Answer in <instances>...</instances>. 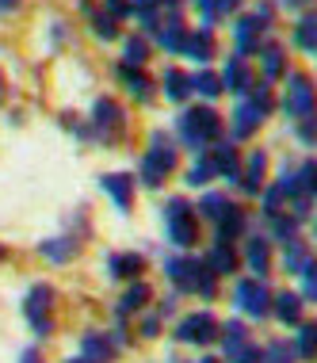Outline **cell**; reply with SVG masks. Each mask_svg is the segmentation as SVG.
<instances>
[{"label": "cell", "instance_id": "obj_1", "mask_svg": "<svg viewBox=\"0 0 317 363\" xmlns=\"http://www.w3.org/2000/svg\"><path fill=\"white\" fill-rule=\"evenodd\" d=\"M180 138L191 145V150H206L222 138V119H218L214 107H187L180 115Z\"/></svg>", "mask_w": 317, "mask_h": 363}, {"label": "cell", "instance_id": "obj_2", "mask_svg": "<svg viewBox=\"0 0 317 363\" xmlns=\"http://www.w3.org/2000/svg\"><path fill=\"white\" fill-rule=\"evenodd\" d=\"M168 279H172L180 291H187V294H203V298L214 294V272L206 268L203 260H195V257L168 260Z\"/></svg>", "mask_w": 317, "mask_h": 363}, {"label": "cell", "instance_id": "obj_3", "mask_svg": "<svg viewBox=\"0 0 317 363\" xmlns=\"http://www.w3.org/2000/svg\"><path fill=\"white\" fill-rule=\"evenodd\" d=\"M176 169V150H172V138L161 130H153L150 138V150H145L142 157V180L150 184V188H157V184H165V176Z\"/></svg>", "mask_w": 317, "mask_h": 363}, {"label": "cell", "instance_id": "obj_4", "mask_svg": "<svg viewBox=\"0 0 317 363\" xmlns=\"http://www.w3.org/2000/svg\"><path fill=\"white\" fill-rule=\"evenodd\" d=\"M23 313L35 325L38 337H46V333L54 329V287H46V283L31 287V294H27V302H23Z\"/></svg>", "mask_w": 317, "mask_h": 363}, {"label": "cell", "instance_id": "obj_5", "mask_svg": "<svg viewBox=\"0 0 317 363\" xmlns=\"http://www.w3.org/2000/svg\"><path fill=\"white\" fill-rule=\"evenodd\" d=\"M165 222H168V238H172V245H195L199 241V225H195V214L191 207H187L184 199H172L165 211Z\"/></svg>", "mask_w": 317, "mask_h": 363}, {"label": "cell", "instance_id": "obj_6", "mask_svg": "<svg viewBox=\"0 0 317 363\" xmlns=\"http://www.w3.org/2000/svg\"><path fill=\"white\" fill-rule=\"evenodd\" d=\"M222 333V325H218L214 313H191V318L180 321V329H176V337L184 340V345H211V340Z\"/></svg>", "mask_w": 317, "mask_h": 363}, {"label": "cell", "instance_id": "obj_7", "mask_svg": "<svg viewBox=\"0 0 317 363\" xmlns=\"http://www.w3.org/2000/svg\"><path fill=\"white\" fill-rule=\"evenodd\" d=\"M287 115H294V119H306V115H313V84L306 73H291V81H287Z\"/></svg>", "mask_w": 317, "mask_h": 363}, {"label": "cell", "instance_id": "obj_8", "mask_svg": "<svg viewBox=\"0 0 317 363\" xmlns=\"http://www.w3.org/2000/svg\"><path fill=\"white\" fill-rule=\"evenodd\" d=\"M237 306L252 318H264L267 306H272V294H267L264 279H241L237 283Z\"/></svg>", "mask_w": 317, "mask_h": 363}, {"label": "cell", "instance_id": "obj_9", "mask_svg": "<svg viewBox=\"0 0 317 363\" xmlns=\"http://www.w3.org/2000/svg\"><path fill=\"white\" fill-rule=\"evenodd\" d=\"M260 352L249 345V333H245L241 321H230L226 325V363H256Z\"/></svg>", "mask_w": 317, "mask_h": 363}, {"label": "cell", "instance_id": "obj_10", "mask_svg": "<svg viewBox=\"0 0 317 363\" xmlns=\"http://www.w3.org/2000/svg\"><path fill=\"white\" fill-rule=\"evenodd\" d=\"M92 115H96V126H100V134H104L107 142L123 134V123H126V115H123V107H118L115 100H107V96H104V100H96Z\"/></svg>", "mask_w": 317, "mask_h": 363}, {"label": "cell", "instance_id": "obj_11", "mask_svg": "<svg viewBox=\"0 0 317 363\" xmlns=\"http://www.w3.org/2000/svg\"><path fill=\"white\" fill-rule=\"evenodd\" d=\"M264 123V111L256 104L249 100H241L237 104V111H233V138H249V134H256V126Z\"/></svg>", "mask_w": 317, "mask_h": 363}, {"label": "cell", "instance_id": "obj_12", "mask_svg": "<svg viewBox=\"0 0 317 363\" xmlns=\"http://www.w3.org/2000/svg\"><path fill=\"white\" fill-rule=\"evenodd\" d=\"M115 356V340L104 337V333H88L84 345H81V359L84 363H107Z\"/></svg>", "mask_w": 317, "mask_h": 363}, {"label": "cell", "instance_id": "obj_13", "mask_svg": "<svg viewBox=\"0 0 317 363\" xmlns=\"http://www.w3.org/2000/svg\"><path fill=\"white\" fill-rule=\"evenodd\" d=\"M104 191L107 195H111V199H115V207L118 211H126V207H130V195H134V180H130V176H126V172H111V176H104Z\"/></svg>", "mask_w": 317, "mask_h": 363}, {"label": "cell", "instance_id": "obj_14", "mask_svg": "<svg viewBox=\"0 0 317 363\" xmlns=\"http://www.w3.org/2000/svg\"><path fill=\"white\" fill-rule=\"evenodd\" d=\"M264 172H267V157L256 150L249 161H245V172H237V180H241L245 191H260L264 188Z\"/></svg>", "mask_w": 317, "mask_h": 363}, {"label": "cell", "instance_id": "obj_15", "mask_svg": "<svg viewBox=\"0 0 317 363\" xmlns=\"http://www.w3.org/2000/svg\"><path fill=\"white\" fill-rule=\"evenodd\" d=\"M267 313H275L283 325H294V321L302 318V298H299V294H287V291H283V294H275V298H272Z\"/></svg>", "mask_w": 317, "mask_h": 363}, {"label": "cell", "instance_id": "obj_16", "mask_svg": "<svg viewBox=\"0 0 317 363\" xmlns=\"http://www.w3.org/2000/svg\"><path fill=\"white\" fill-rule=\"evenodd\" d=\"M233 35H237V54H249V50H256V43H260V19H256V16L237 19Z\"/></svg>", "mask_w": 317, "mask_h": 363}, {"label": "cell", "instance_id": "obj_17", "mask_svg": "<svg viewBox=\"0 0 317 363\" xmlns=\"http://www.w3.org/2000/svg\"><path fill=\"white\" fill-rule=\"evenodd\" d=\"M222 88H230V92H249V88H252V77H249V69H245V57L241 54L230 57L226 77H222Z\"/></svg>", "mask_w": 317, "mask_h": 363}, {"label": "cell", "instance_id": "obj_18", "mask_svg": "<svg viewBox=\"0 0 317 363\" xmlns=\"http://www.w3.org/2000/svg\"><path fill=\"white\" fill-rule=\"evenodd\" d=\"M245 260H249V268L256 272V279L267 276V268H272V249H267L264 238H252L249 249H245Z\"/></svg>", "mask_w": 317, "mask_h": 363}, {"label": "cell", "instance_id": "obj_19", "mask_svg": "<svg viewBox=\"0 0 317 363\" xmlns=\"http://www.w3.org/2000/svg\"><path fill=\"white\" fill-rule=\"evenodd\" d=\"M203 264L214 272V276H230V272L237 268V257H233V249H230L226 241H218L214 249L206 252V260H203Z\"/></svg>", "mask_w": 317, "mask_h": 363}, {"label": "cell", "instance_id": "obj_20", "mask_svg": "<svg viewBox=\"0 0 317 363\" xmlns=\"http://www.w3.org/2000/svg\"><path fill=\"white\" fill-rule=\"evenodd\" d=\"M287 245V252H283V260H287V272H294V276H302L306 268H310V249H306V241L299 238H291V241H283Z\"/></svg>", "mask_w": 317, "mask_h": 363}, {"label": "cell", "instance_id": "obj_21", "mask_svg": "<svg viewBox=\"0 0 317 363\" xmlns=\"http://www.w3.org/2000/svg\"><path fill=\"white\" fill-rule=\"evenodd\" d=\"M184 50L191 54L195 62H211V57H214V35L206 31V27H203V31H195V35H187L184 38Z\"/></svg>", "mask_w": 317, "mask_h": 363}, {"label": "cell", "instance_id": "obj_22", "mask_svg": "<svg viewBox=\"0 0 317 363\" xmlns=\"http://www.w3.org/2000/svg\"><path fill=\"white\" fill-rule=\"evenodd\" d=\"M184 38H187V31H184L180 16H176V8H172V16L161 23V46L165 50H184Z\"/></svg>", "mask_w": 317, "mask_h": 363}, {"label": "cell", "instance_id": "obj_23", "mask_svg": "<svg viewBox=\"0 0 317 363\" xmlns=\"http://www.w3.org/2000/svg\"><path fill=\"white\" fill-rule=\"evenodd\" d=\"M237 233H245V214H241V211H237L233 203H230V211H226L222 218H218V241H226V245H230V241L237 238Z\"/></svg>", "mask_w": 317, "mask_h": 363}, {"label": "cell", "instance_id": "obj_24", "mask_svg": "<svg viewBox=\"0 0 317 363\" xmlns=\"http://www.w3.org/2000/svg\"><path fill=\"white\" fill-rule=\"evenodd\" d=\"M211 164H214V172L230 176V180H237V172H241V161H237V150H233V145H218L214 157H211Z\"/></svg>", "mask_w": 317, "mask_h": 363}, {"label": "cell", "instance_id": "obj_25", "mask_svg": "<svg viewBox=\"0 0 317 363\" xmlns=\"http://www.w3.org/2000/svg\"><path fill=\"white\" fill-rule=\"evenodd\" d=\"M187 92H191V77L180 73V69H165V96L168 100H187Z\"/></svg>", "mask_w": 317, "mask_h": 363}, {"label": "cell", "instance_id": "obj_26", "mask_svg": "<svg viewBox=\"0 0 317 363\" xmlns=\"http://www.w3.org/2000/svg\"><path fill=\"white\" fill-rule=\"evenodd\" d=\"M138 272H142V257H138V252H118V257H111V276L115 279H134Z\"/></svg>", "mask_w": 317, "mask_h": 363}, {"label": "cell", "instance_id": "obj_27", "mask_svg": "<svg viewBox=\"0 0 317 363\" xmlns=\"http://www.w3.org/2000/svg\"><path fill=\"white\" fill-rule=\"evenodd\" d=\"M294 43H299L306 54L317 50V16H302L299 19V27H294Z\"/></svg>", "mask_w": 317, "mask_h": 363}, {"label": "cell", "instance_id": "obj_28", "mask_svg": "<svg viewBox=\"0 0 317 363\" xmlns=\"http://www.w3.org/2000/svg\"><path fill=\"white\" fill-rule=\"evenodd\" d=\"M118 77H123V84L130 88L138 100H150V77H145L142 69H130V65H123V69H118Z\"/></svg>", "mask_w": 317, "mask_h": 363}, {"label": "cell", "instance_id": "obj_29", "mask_svg": "<svg viewBox=\"0 0 317 363\" xmlns=\"http://www.w3.org/2000/svg\"><path fill=\"white\" fill-rule=\"evenodd\" d=\"M283 73H287V65H283V46L267 43V46H264V77H267V81H279Z\"/></svg>", "mask_w": 317, "mask_h": 363}, {"label": "cell", "instance_id": "obj_30", "mask_svg": "<svg viewBox=\"0 0 317 363\" xmlns=\"http://www.w3.org/2000/svg\"><path fill=\"white\" fill-rule=\"evenodd\" d=\"M191 88H195L199 96H206V100H214V96L226 92V88H222V77H218V73H206V69L191 77Z\"/></svg>", "mask_w": 317, "mask_h": 363}, {"label": "cell", "instance_id": "obj_31", "mask_svg": "<svg viewBox=\"0 0 317 363\" xmlns=\"http://www.w3.org/2000/svg\"><path fill=\"white\" fill-rule=\"evenodd\" d=\"M256 363H294V348L287 345V340H272V345L260 352Z\"/></svg>", "mask_w": 317, "mask_h": 363}, {"label": "cell", "instance_id": "obj_32", "mask_svg": "<svg viewBox=\"0 0 317 363\" xmlns=\"http://www.w3.org/2000/svg\"><path fill=\"white\" fill-rule=\"evenodd\" d=\"M43 252H46L50 260H73V257H77V241H69V238L43 241Z\"/></svg>", "mask_w": 317, "mask_h": 363}, {"label": "cell", "instance_id": "obj_33", "mask_svg": "<svg viewBox=\"0 0 317 363\" xmlns=\"http://www.w3.org/2000/svg\"><path fill=\"white\" fill-rule=\"evenodd\" d=\"M145 57H150V46H145V38H126V57H123V65H130V69H142Z\"/></svg>", "mask_w": 317, "mask_h": 363}, {"label": "cell", "instance_id": "obj_34", "mask_svg": "<svg viewBox=\"0 0 317 363\" xmlns=\"http://www.w3.org/2000/svg\"><path fill=\"white\" fill-rule=\"evenodd\" d=\"M145 298H150V287H145V283H134V287L123 294V306H118V310H123V313L142 310V306H145Z\"/></svg>", "mask_w": 317, "mask_h": 363}, {"label": "cell", "instance_id": "obj_35", "mask_svg": "<svg viewBox=\"0 0 317 363\" xmlns=\"http://www.w3.org/2000/svg\"><path fill=\"white\" fill-rule=\"evenodd\" d=\"M283 203H287V188H283V180H279L272 191L264 195V214H267V218H275V214H283Z\"/></svg>", "mask_w": 317, "mask_h": 363}, {"label": "cell", "instance_id": "obj_36", "mask_svg": "<svg viewBox=\"0 0 317 363\" xmlns=\"http://www.w3.org/2000/svg\"><path fill=\"white\" fill-rule=\"evenodd\" d=\"M199 211L206 214V218H214V222H218L226 211H230V199H226V195H206V199L199 203Z\"/></svg>", "mask_w": 317, "mask_h": 363}, {"label": "cell", "instance_id": "obj_37", "mask_svg": "<svg viewBox=\"0 0 317 363\" xmlns=\"http://www.w3.org/2000/svg\"><path fill=\"white\" fill-rule=\"evenodd\" d=\"M214 176V164H211V157H203L199 164H191V169H187V184H191V188H199V184H206Z\"/></svg>", "mask_w": 317, "mask_h": 363}, {"label": "cell", "instance_id": "obj_38", "mask_svg": "<svg viewBox=\"0 0 317 363\" xmlns=\"http://www.w3.org/2000/svg\"><path fill=\"white\" fill-rule=\"evenodd\" d=\"M313 340H317V325H302L299 329V356L313 359Z\"/></svg>", "mask_w": 317, "mask_h": 363}, {"label": "cell", "instance_id": "obj_39", "mask_svg": "<svg viewBox=\"0 0 317 363\" xmlns=\"http://www.w3.org/2000/svg\"><path fill=\"white\" fill-rule=\"evenodd\" d=\"M92 31L100 35V38H115V35H118V27H115V19H111V16H92Z\"/></svg>", "mask_w": 317, "mask_h": 363}, {"label": "cell", "instance_id": "obj_40", "mask_svg": "<svg viewBox=\"0 0 317 363\" xmlns=\"http://www.w3.org/2000/svg\"><path fill=\"white\" fill-rule=\"evenodd\" d=\"M272 225H275V233H279V241H291L294 230H299V222H294V218H283V214H275Z\"/></svg>", "mask_w": 317, "mask_h": 363}, {"label": "cell", "instance_id": "obj_41", "mask_svg": "<svg viewBox=\"0 0 317 363\" xmlns=\"http://www.w3.org/2000/svg\"><path fill=\"white\" fill-rule=\"evenodd\" d=\"M249 104H256L264 115L272 111V92H267V84H256V92H252V100H249Z\"/></svg>", "mask_w": 317, "mask_h": 363}, {"label": "cell", "instance_id": "obj_42", "mask_svg": "<svg viewBox=\"0 0 317 363\" xmlns=\"http://www.w3.org/2000/svg\"><path fill=\"white\" fill-rule=\"evenodd\" d=\"M195 4L203 8V27H206V31H211V23L218 19V0H195Z\"/></svg>", "mask_w": 317, "mask_h": 363}, {"label": "cell", "instance_id": "obj_43", "mask_svg": "<svg viewBox=\"0 0 317 363\" xmlns=\"http://www.w3.org/2000/svg\"><path fill=\"white\" fill-rule=\"evenodd\" d=\"M107 16H111V19L130 16V0H107Z\"/></svg>", "mask_w": 317, "mask_h": 363}, {"label": "cell", "instance_id": "obj_44", "mask_svg": "<svg viewBox=\"0 0 317 363\" xmlns=\"http://www.w3.org/2000/svg\"><path fill=\"white\" fill-rule=\"evenodd\" d=\"M12 8H19V0H0V12H12Z\"/></svg>", "mask_w": 317, "mask_h": 363}, {"label": "cell", "instance_id": "obj_45", "mask_svg": "<svg viewBox=\"0 0 317 363\" xmlns=\"http://www.w3.org/2000/svg\"><path fill=\"white\" fill-rule=\"evenodd\" d=\"M23 363H38V356L35 352H23Z\"/></svg>", "mask_w": 317, "mask_h": 363}, {"label": "cell", "instance_id": "obj_46", "mask_svg": "<svg viewBox=\"0 0 317 363\" xmlns=\"http://www.w3.org/2000/svg\"><path fill=\"white\" fill-rule=\"evenodd\" d=\"M199 363H222V359H214V356H206V359H199Z\"/></svg>", "mask_w": 317, "mask_h": 363}, {"label": "cell", "instance_id": "obj_47", "mask_svg": "<svg viewBox=\"0 0 317 363\" xmlns=\"http://www.w3.org/2000/svg\"><path fill=\"white\" fill-rule=\"evenodd\" d=\"M0 92H4V77H0Z\"/></svg>", "mask_w": 317, "mask_h": 363}, {"label": "cell", "instance_id": "obj_48", "mask_svg": "<svg viewBox=\"0 0 317 363\" xmlns=\"http://www.w3.org/2000/svg\"><path fill=\"white\" fill-rule=\"evenodd\" d=\"M69 363H84V359H69Z\"/></svg>", "mask_w": 317, "mask_h": 363}, {"label": "cell", "instance_id": "obj_49", "mask_svg": "<svg viewBox=\"0 0 317 363\" xmlns=\"http://www.w3.org/2000/svg\"><path fill=\"white\" fill-rule=\"evenodd\" d=\"M0 260H4V249H0Z\"/></svg>", "mask_w": 317, "mask_h": 363}]
</instances>
